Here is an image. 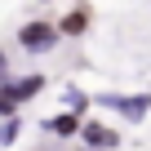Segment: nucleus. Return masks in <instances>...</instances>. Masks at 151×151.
<instances>
[{
  "label": "nucleus",
  "instance_id": "nucleus-11",
  "mask_svg": "<svg viewBox=\"0 0 151 151\" xmlns=\"http://www.w3.org/2000/svg\"><path fill=\"white\" fill-rule=\"evenodd\" d=\"M85 151H98V147H85Z\"/></svg>",
  "mask_w": 151,
  "mask_h": 151
},
{
  "label": "nucleus",
  "instance_id": "nucleus-4",
  "mask_svg": "<svg viewBox=\"0 0 151 151\" xmlns=\"http://www.w3.org/2000/svg\"><path fill=\"white\" fill-rule=\"evenodd\" d=\"M85 138H89L93 147H102V142H107V147H116V133H111V129H102V124H85Z\"/></svg>",
  "mask_w": 151,
  "mask_h": 151
},
{
  "label": "nucleus",
  "instance_id": "nucleus-6",
  "mask_svg": "<svg viewBox=\"0 0 151 151\" xmlns=\"http://www.w3.org/2000/svg\"><path fill=\"white\" fill-rule=\"evenodd\" d=\"M14 111H18V102H14V93H9L5 85H0V116H5V120H14Z\"/></svg>",
  "mask_w": 151,
  "mask_h": 151
},
{
  "label": "nucleus",
  "instance_id": "nucleus-3",
  "mask_svg": "<svg viewBox=\"0 0 151 151\" xmlns=\"http://www.w3.org/2000/svg\"><path fill=\"white\" fill-rule=\"evenodd\" d=\"M107 107H116V111H124V116H147V98H107Z\"/></svg>",
  "mask_w": 151,
  "mask_h": 151
},
{
  "label": "nucleus",
  "instance_id": "nucleus-2",
  "mask_svg": "<svg viewBox=\"0 0 151 151\" xmlns=\"http://www.w3.org/2000/svg\"><path fill=\"white\" fill-rule=\"evenodd\" d=\"M40 85H45V76H22V80H14V85H5V89L14 93V102H27V98L40 93Z\"/></svg>",
  "mask_w": 151,
  "mask_h": 151
},
{
  "label": "nucleus",
  "instance_id": "nucleus-1",
  "mask_svg": "<svg viewBox=\"0 0 151 151\" xmlns=\"http://www.w3.org/2000/svg\"><path fill=\"white\" fill-rule=\"evenodd\" d=\"M53 40H58V31H53L49 22H27V27L18 31V45H22V49H31V53L53 49Z\"/></svg>",
  "mask_w": 151,
  "mask_h": 151
},
{
  "label": "nucleus",
  "instance_id": "nucleus-7",
  "mask_svg": "<svg viewBox=\"0 0 151 151\" xmlns=\"http://www.w3.org/2000/svg\"><path fill=\"white\" fill-rule=\"evenodd\" d=\"M62 31H67V36H80V31H85V14H71V18H62Z\"/></svg>",
  "mask_w": 151,
  "mask_h": 151
},
{
  "label": "nucleus",
  "instance_id": "nucleus-10",
  "mask_svg": "<svg viewBox=\"0 0 151 151\" xmlns=\"http://www.w3.org/2000/svg\"><path fill=\"white\" fill-rule=\"evenodd\" d=\"M0 76H5V58H0Z\"/></svg>",
  "mask_w": 151,
  "mask_h": 151
},
{
  "label": "nucleus",
  "instance_id": "nucleus-8",
  "mask_svg": "<svg viewBox=\"0 0 151 151\" xmlns=\"http://www.w3.org/2000/svg\"><path fill=\"white\" fill-rule=\"evenodd\" d=\"M14 138H18V120H5V129H0V147L14 142Z\"/></svg>",
  "mask_w": 151,
  "mask_h": 151
},
{
  "label": "nucleus",
  "instance_id": "nucleus-5",
  "mask_svg": "<svg viewBox=\"0 0 151 151\" xmlns=\"http://www.w3.org/2000/svg\"><path fill=\"white\" fill-rule=\"evenodd\" d=\"M80 129V116H53L49 120V133H76Z\"/></svg>",
  "mask_w": 151,
  "mask_h": 151
},
{
  "label": "nucleus",
  "instance_id": "nucleus-9",
  "mask_svg": "<svg viewBox=\"0 0 151 151\" xmlns=\"http://www.w3.org/2000/svg\"><path fill=\"white\" fill-rule=\"evenodd\" d=\"M67 107H76V111H80V107H85V93H76V89H67Z\"/></svg>",
  "mask_w": 151,
  "mask_h": 151
}]
</instances>
